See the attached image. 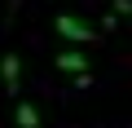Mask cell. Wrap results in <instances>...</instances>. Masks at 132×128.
<instances>
[{
	"label": "cell",
	"instance_id": "obj_1",
	"mask_svg": "<svg viewBox=\"0 0 132 128\" xmlns=\"http://www.w3.org/2000/svg\"><path fill=\"white\" fill-rule=\"evenodd\" d=\"M53 31H57L62 40H71V44H88V40H97V31H93L79 13H57V18H53Z\"/></svg>",
	"mask_w": 132,
	"mask_h": 128
},
{
	"label": "cell",
	"instance_id": "obj_2",
	"mask_svg": "<svg viewBox=\"0 0 132 128\" xmlns=\"http://www.w3.org/2000/svg\"><path fill=\"white\" fill-rule=\"evenodd\" d=\"M0 80H5V93H22V62H18V53H5L0 57Z\"/></svg>",
	"mask_w": 132,
	"mask_h": 128
},
{
	"label": "cell",
	"instance_id": "obj_3",
	"mask_svg": "<svg viewBox=\"0 0 132 128\" xmlns=\"http://www.w3.org/2000/svg\"><path fill=\"white\" fill-rule=\"evenodd\" d=\"M53 66H57V71H66V75H75V80H79V75H88V57H84L79 49H62V53L53 57Z\"/></svg>",
	"mask_w": 132,
	"mask_h": 128
},
{
	"label": "cell",
	"instance_id": "obj_4",
	"mask_svg": "<svg viewBox=\"0 0 132 128\" xmlns=\"http://www.w3.org/2000/svg\"><path fill=\"white\" fill-rule=\"evenodd\" d=\"M13 124L18 128H40V106L35 102H18L13 106Z\"/></svg>",
	"mask_w": 132,
	"mask_h": 128
},
{
	"label": "cell",
	"instance_id": "obj_5",
	"mask_svg": "<svg viewBox=\"0 0 132 128\" xmlns=\"http://www.w3.org/2000/svg\"><path fill=\"white\" fill-rule=\"evenodd\" d=\"M119 13H123V18H132V0H114V18H119Z\"/></svg>",
	"mask_w": 132,
	"mask_h": 128
}]
</instances>
